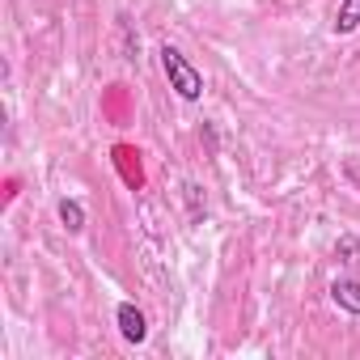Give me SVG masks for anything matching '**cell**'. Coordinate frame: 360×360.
Masks as SVG:
<instances>
[{
    "label": "cell",
    "mask_w": 360,
    "mask_h": 360,
    "mask_svg": "<svg viewBox=\"0 0 360 360\" xmlns=\"http://www.w3.org/2000/svg\"><path fill=\"white\" fill-rule=\"evenodd\" d=\"M330 30H335V34H352V30H360V0H339Z\"/></svg>",
    "instance_id": "4"
},
{
    "label": "cell",
    "mask_w": 360,
    "mask_h": 360,
    "mask_svg": "<svg viewBox=\"0 0 360 360\" xmlns=\"http://www.w3.org/2000/svg\"><path fill=\"white\" fill-rule=\"evenodd\" d=\"M335 255H339L343 263H360V242H356L352 233H343V238H339V246H335Z\"/></svg>",
    "instance_id": "6"
},
{
    "label": "cell",
    "mask_w": 360,
    "mask_h": 360,
    "mask_svg": "<svg viewBox=\"0 0 360 360\" xmlns=\"http://www.w3.org/2000/svg\"><path fill=\"white\" fill-rule=\"evenodd\" d=\"M60 221H64L68 233H81L85 229V208L77 200H60Z\"/></svg>",
    "instance_id": "5"
},
{
    "label": "cell",
    "mask_w": 360,
    "mask_h": 360,
    "mask_svg": "<svg viewBox=\"0 0 360 360\" xmlns=\"http://www.w3.org/2000/svg\"><path fill=\"white\" fill-rule=\"evenodd\" d=\"M330 297H335L339 309L360 314V280H335V284H330Z\"/></svg>",
    "instance_id": "3"
},
{
    "label": "cell",
    "mask_w": 360,
    "mask_h": 360,
    "mask_svg": "<svg viewBox=\"0 0 360 360\" xmlns=\"http://www.w3.org/2000/svg\"><path fill=\"white\" fill-rule=\"evenodd\" d=\"M161 68H165V77H169V89L183 98V102H200L204 98V77H200V68L178 51V47H161Z\"/></svg>",
    "instance_id": "1"
},
{
    "label": "cell",
    "mask_w": 360,
    "mask_h": 360,
    "mask_svg": "<svg viewBox=\"0 0 360 360\" xmlns=\"http://www.w3.org/2000/svg\"><path fill=\"white\" fill-rule=\"evenodd\" d=\"M115 318H119V335H123L127 343H144V339H148V322H144V314H140L131 301H123Z\"/></svg>",
    "instance_id": "2"
}]
</instances>
